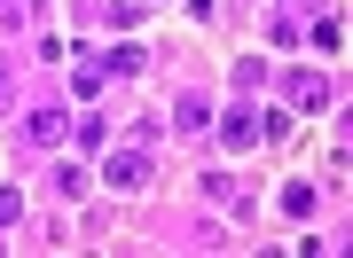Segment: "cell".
Segmentation results:
<instances>
[{
	"mask_svg": "<svg viewBox=\"0 0 353 258\" xmlns=\"http://www.w3.org/2000/svg\"><path fill=\"white\" fill-rule=\"evenodd\" d=\"M314 47H322V55L345 47V24H338V16H322V24H314Z\"/></svg>",
	"mask_w": 353,
	"mask_h": 258,
	"instance_id": "7",
	"label": "cell"
},
{
	"mask_svg": "<svg viewBox=\"0 0 353 258\" xmlns=\"http://www.w3.org/2000/svg\"><path fill=\"white\" fill-rule=\"evenodd\" d=\"M252 141H259L252 110H228V118H220V149H252Z\"/></svg>",
	"mask_w": 353,
	"mask_h": 258,
	"instance_id": "3",
	"label": "cell"
},
{
	"mask_svg": "<svg viewBox=\"0 0 353 258\" xmlns=\"http://www.w3.org/2000/svg\"><path fill=\"white\" fill-rule=\"evenodd\" d=\"M24 219V196H16V188H0V227H16Z\"/></svg>",
	"mask_w": 353,
	"mask_h": 258,
	"instance_id": "9",
	"label": "cell"
},
{
	"mask_svg": "<svg viewBox=\"0 0 353 258\" xmlns=\"http://www.w3.org/2000/svg\"><path fill=\"white\" fill-rule=\"evenodd\" d=\"M283 94H290V110H322V102H330V78L322 71H290Z\"/></svg>",
	"mask_w": 353,
	"mask_h": 258,
	"instance_id": "1",
	"label": "cell"
},
{
	"mask_svg": "<svg viewBox=\"0 0 353 258\" xmlns=\"http://www.w3.org/2000/svg\"><path fill=\"white\" fill-rule=\"evenodd\" d=\"M32 141H39V149L63 141V110H32Z\"/></svg>",
	"mask_w": 353,
	"mask_h": 258,
	"instance_id": "5",
	"label": "cell"
},
{
	"mask_svg": "<svg viewBox=\"0 0 353 258\" xmlns=\"http://www.w3.org/2000/svg\"><path fill=\"white\" fill-rule=\"evenodd\" d=\"M173 125H181V133H204V125H212V102H204V94H181Z\"/></svg>",
	"mask_w": 353,
	"mask_h": 258,
	"instance_id": "4",
	"label": "cell"
},
{
	"mask_svg": "<svg viewBox=\"0 0 353 258\" xmlns=\"http://www.w3.org/2000/svg\"><path fill=\"white\" fill-rule=\"evenodd\" d=\"M283 211H290V219H306V211H314V188L290 180V188H283Z\"/></svg>",
	"mask_w": 353,
	"mask_h": 258,
	"instance_id": "6",
	"label": "cell"
},
{
	"mask_svg": "<svg viewBox=\"0 0 353 258\" xmlns=\"http://www.w3.org/2000/svg\"><path fill=\"white\" fill-rule=\"evenodd\" d=\"M102 180H110V188H141V180H150V157H141V149H110Z\"/></svg>",
	"mask_w": 353,
	"mask_h": 258,
	"instance_id": "2",
	"label": "cell"
},
{
	"mask_svg": "<svg viewBox=\"0 0 353 258\" xmlns=\"http://www.w3.org/2000/svg\"><path fill=\"white\" fill-rule=\"evenodd\" d=\"M102 71H110V78H134V71H141V47H118L110 63H102Z\"/></svg>",
	"mask_w": 353,
	"mask_h": 258,
	"instance_id": "8",
	"label": "cell"
}]
</instances>
